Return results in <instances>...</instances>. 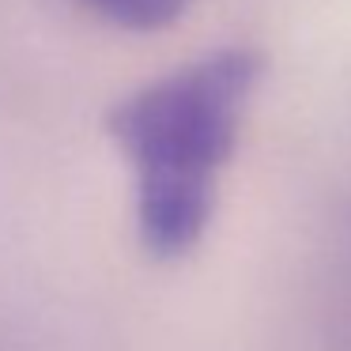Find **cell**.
Instances as JSON below:
<instances>
[{
    "mask_svg": "<svg viewBox=\"0 0 351 351\" xmlns=\"http://www.w3.org/2000/svg\"><path fill=\"white\" fill-rule=\"evenodd\" d=\"M99 19L125 31H162L189 12L193 0H84Z\"/></svg>",
    "mask_w": 351,
    "mask_h": 351,
    "instance_id": "2",
    "label": "cell"
},
{
    "mask_svg": "<svg viewBox=\"0 0 351 351\" xmlns=\"http://www.w3.org/2000/svg\"><path fill=\"white\" fill-rule=\"evenodd\" d=\"M261 76L265 57L253 46L208 49L106 114L110 140L136 170V230L152 257H182L204 238Z\"/></svg>",
    "mask_w": 351,
    "mask_h": 351,
    "instance_id": "1",
    "label": "cell"
}]
</instances>
